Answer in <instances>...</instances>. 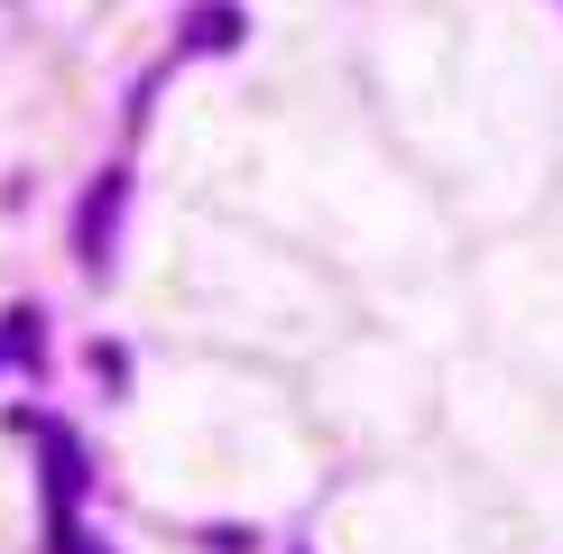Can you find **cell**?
Wrapping results in <instances>:
<instances>
[{"instance_id": "3957f363", "label": "cell", "mask_w": 563, "mask_h": 554, "mask_svg": "<svg viewBox=\"0 0 563 554\" xmlns=\"http://www.w3.org/2000/svg\"><path fill=\"white\" fill-rule=\"evenodd\" d=\"M65 554H102V545H84V536H75V545H65Z\"/></svg>"}, {"instance_id": "6da1fadb", "label": "cell", "mask_w": 563, "mask_h": 554, "mask_svg": "<svg viewBox=\"0 0 563 554\" xmlns=\"http://www.w3.org/2000/svg\"><path fill=\"white\" fill-rule=\"evenodd\" d=\"M121 195H130V176H102V185H92V203H84V259H92V268H111V222H121Z\"/></svg>"}, {"instance_id": "7a4b0ae2", "label": "cell", "mask_w": 563, "mask_h": 554, "mask_svg": "<svg viewBox=\"0 0 563 554\" xmlns=\"http://www.w3.org/2000/svg\"><path fill=\"white\" fill-rule=\"evenodd\" d=\"M241 37V10H195V46H231Z\"/></svg>"}]
</instances>
